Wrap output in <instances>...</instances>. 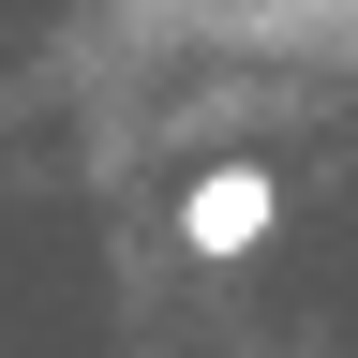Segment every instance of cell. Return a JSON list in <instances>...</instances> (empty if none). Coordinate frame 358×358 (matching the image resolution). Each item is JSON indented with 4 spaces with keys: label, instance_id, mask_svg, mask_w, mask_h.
Returning <instances> with one entry per match:
<instances>
[{
    "label": "cell",
    "instance_id": "6da1fadb",
    "mask_svg": "<svg viewBox=\"0 0 358 358\" xmlns=\"http://www.w3.org/2000/svg\"><path fill=\"white\" fill-rule=\"evenodd\" d=\"M268 224H284V179H268V164H209L194 194H179V239H194V254H254Z\"/></svg>",
    "mask_w": 358,
    "mask_h": 358
}]
</instances>
